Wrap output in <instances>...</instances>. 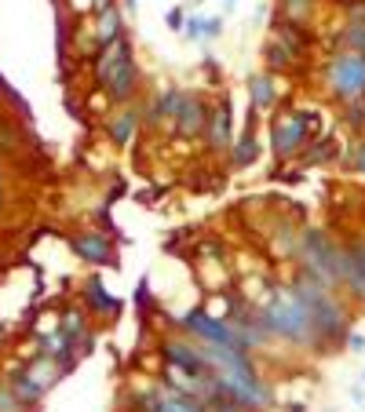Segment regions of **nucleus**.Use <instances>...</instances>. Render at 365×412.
<instances>
[{
    "label": "nucleus",
    "mask_w": 365,
    "mask_h": 412,
    "mask_svg": "<svg viewBox=\"0 0 365 412\" xmlns=\"http://www.w3.org/2000/svg\"><path fill=\"white\" fill-rule=\"evenodd\" d=\"M81 296H84V310L91 314V318H117L121 314V299L106 289L103 277H88Z\"/></svg>",
    "instance_id": "f3484780"
},
{
    "label": "nucleus",
    "mask_w": 365,
    "mask_h": 412,
    "mask_svg": "<svg viewBox=\"0 0 365 412\" xmlns=\"http://www.w3.org/2000/svg\"><path fill=\"white\" fill-rule=\"evenodd\" d=\"M117 4H121V11H132V15L139 11V0H117Z\"/></svg>",
    "instance_id": "c9c22d12"
},
{
    "label": "nucleus",
    "mask_w": 365,
    "mask_h": 412,
    "mask_svg": "<svg viewBox=\"0 0 365 412\" xmlns=\"http://www.w3.org/2000/svg\"><path fill=\"white\" fill-rule=\"evenodd\" d=\"M55 332L62 336V343H66L73 354H84L88 346H91V314L81 310V307H77V310H66Z\"/></svg>",
    "instance_id": "2eb2a0df"
},
{
    "label": "nucleus",
    "mask_w": 365,
    "mask_h": 412,
    "mask_svg": "<svg viewBox=\"0 0 365 412\" xmlns=\"http://www.w3.org/2000/svg\"><path fill=\"white\" fill-rule=\"evenodd\" d=\"M343 241H336L332 234L318 230V227H299L296 230V252L292 263L299 270H307L311 277H318L329 289L343 284Z\"/></svg>",
    "instance_id": "20e7f679"
},
{
    "label": "nucleus",
    "mask_w": 365,
    "mask_h": 412,
    "mask_svg": "<svg viewBox=\"0 0 365 412\" xmlns=\"http://www.w3.org/2000/svg\"><path fill=\"white\" fill-rule=\"evenodd\" d=\"M362 379H365V376H362Z\"/></svg>",
    "instance_id": "ea45409f"
},
{
    "label": "nucleus",
    "mask_w": 365,
    "mask_h": 412,
    "mask_svg": "<svg viewBox=\"0 0 365 412\" xmlns=\"http://www.w3.org/2000/svg\"><path fill=\"white\" fill-rule=\"evenodd\" d=\"M325 88L336 102H351V99H365V55L362 52H332L325 59Z\"/></svg>",
    "instance_id": "423d86ee"
},
{
    "label": "nucleus",
    "mask_w": 365,
    "mask_h": 412,
    "mask_svg": "<svg viewBox=\"0 0 365 412\" xmlns=\"http://www.w3.org/2000/svg\"><path fill=\"white\" fill-rule=\"evenodd\" d=\"M165 22H168V29H179V33H183V22H186V11H183V8H172V11L165 15Z\"/></svg>",
    "instance_id": "2f4dec72"
},
{
    "label": "nucleus",
    "mask_w": 365,
    "mask_h": 412,
    "mask_svg": "<svg viewBox=\"0 0 365 412\" xmlns=\"http://www.w3.org/2000/svg\"><path fill=\"white\" fill-rule=\"evenodd\" d=\"M289 292L304 303V310L311 314V321H314V332H318V339L322 346L329 351V346H336L343 343V336L351 332V321H355V314H351V303L336 292V289H329V284H322L318 277H311L307 270H296L289 277Z\"/></svg>",
    "instance_id": "f257e3e1"
},
{
    "label": "nucleus",
    "mask_w": 365,
    "mask_h": 412,
    "mask_svg": "<svg viewBox=\"0 0 365 412\" xmlns=\"http://www.w3.org/2000/svg\"><path fill=\"white\" fill-rule=\"evenodd\" d=\"M124 33H128V29H124V11H121V4L106 8V11H95V29H91V37H95V44H99V47L114 44V40L124 37Z\"/></svg>",
    "instance_id": "aec40b11"
},
{
    "label": "nucleus",
    "mask_w": 365,
    "mask_h": 412,
    "mask_svg": "<svg viewBox=\"0 0 365 412\" xmlns=\"http://www.w3.org/2000/svg\"><path fill=\"white\" fill-rule=\"evenodd\" d=\"M343 284L340 289L355 299V303L365 307V237H355V241L343 245Z\"/></svg>",
    "instance_id": "4468645a"
},
{
    "label": "nucleus",
    "mask_w": 365,
    "mask_h": 412,
    "mask_svg": "<svg viewBox=\"0 0 365 412\" xmlns=\"http://www.w3.org/2000/svg\"><path fill=\"white\" fill-rule=\"evenodd\" d=\"M204 150H209L212 157L227 153L230 142H234V106H230V91L219 95V102L209 106V121H204Z\"/></svg>",
    "instance_id": "9d476101"
},
{
    "label": "nucleus",
    "mask_w": 365,
    "mask_h": 412,
    "mask_svg": "<svg viewBox=\"0 0 365 412\" xmlns=\"http://www.w3.org/2000/svg\"><path fill=\"white\" fill-rule=\"evenodd\" d=\"M351 165H355V171L365 179V139H358L355 142V150H351Z\"/></svg>",
    "instance_id": "c756f323"
},
{
    "label": "nucleus",
    "mask_w": 365,
    "mask_h": 412,
    "mask_svg": "<svg viewBox=\"0 0 365 412\" xmlns=\"http://www.w3.org/2000/svg\"><path fill=\"white\" fill-rule=\"evenodd\" d=\"M179 91H183V88L165 84L161 91H154L147 102H139V109H142V124H161V121H172V109H176V102H179Z\"/></svg>",
    "instance_id": "a211bd4d"
},
{
    "label": "nucleus",
    "mask_w": 365,
    "mask_h": 412,
    "mask_svg": "<svg viewBox=\"0 0 365 412\" xmlns=\"http://www.w3.org/2000/svg\"><path fill=\"white\" fill-rule=\"evenodd\" d=\"M183 33H186V40H201V15H190L183 22Z\"/></svg>",
    "instance_id": "7c9ffc66"
},
{
    "label": "nucleus",
    "mask_w": 365,
    "mask_h": 412,
    "mask_svg": "<svg viewBox=\"0 0 365 412\" xmlns=\"http://www.w3.org/2000/svg\"><path fill=\"white\" fill-rule=\"evenodd\" d=\"M0 212H4V176H0Z\"/></svg>",
    "instance_id": "e433bc0d"
},
{
    "label": "nucleus",
    "mask_w": 365,
    "mask_h": 412,
    "mask_svg": "<svg viewBox=\"0 0 365 412\" xmlns=\"http://www.w3.org/2000/svg\"><path fill=\"white\" fill-rule=\"evenodd\" d=\"M340 47H347V52H362V55H365V26L347 22L343 37H340Z\"/></svg>",
    "instance_id": "bb28decb"
},
{
    "label": "nucleus",
    "mask_w": 365,
    "mask_h": 412,
    "mask_svg": "<svg viewBox=\"0 0 365 412\" xmlns=\"http://www.w3.org/2000/svg\"><path fill=\"white\" fill-rule=\"evenodd\" d=\"M314 135H318V117L314 114H299V109L281 106L271 121V150L281 165L299 161V153L314 142Z\"/></svg>",
    "instance_id": "39448f33"
},
{
    "label": "nucleus",
    "mask_w": 365,
    "mask_h": 412,
    "mask_svg": "<svg viewBox=\"0 0 365 412\" xmlns=\"http://www.w3.org/2000/svg\"><path fill=\"white\" fill-rule=\"evenodd\" d=\"M260 310V318L267 325V332H271L274 339L281 343H292L299 346V351H318L325 354V346L318 339V332H314V321H311V314L304 310V303L289 292V284H271L263 296H260V303H252Z\"/></svg>",
    "instance_id": "f03ea898"
},
{
    "label": "nucleus",
    "mask_w": 365,
    "mask_h": 412,
    "mask_svg": "<svg viewBox=\"0 0 365 412\" xmlns=\"http://www.w3.org/2000/svg\"><path fill=\"white\" fill-rule=\"evenodd\" d=\"M227 321H230V328H234V336H237V343L245 346V351H267V346L274 343V336L267 332V325H263V318H260V310L252 307V303H237L227 310Z\"/></svg>",
    "instance_id": "6e6552de"
},
{
    "label": "nucleus",
    "mask_w": 365,
    "mask_h": 412,
    "mask_svg": "<svg viewBox=\"0 0 365 412\" xmlns=\"http://www.w3.org/2000/svg\"><path fill=\"white\" fill-rule=\"evenodd\" d=\"M91 70H95L99 88L110 95V102H114V106L135 102V95H139V59H135V44H132L128 33L117 37L114 44L99 47Z\"/></svg>",
    "instance_id": "7ed1b4c3"
},
{
    "label": "nucleus",
    "mask_w": 365,
    "mask_h": 412,
    "mask_svg": "<svg viewBox=\"0 0 365 412\" xmlns=\"http://www.w3.org/2000/svg\"><path fill=\"white\" fill-rule=\"evenodd\" d=\"M340 106H343L351 128H365V99H351V102H340Z\"/></svg>",
    "instance_id": "cd10ccee"
},
{
    "label": "nucleus",
    "mask_w": 365,
    "mask_h": 412,
    "mask_svg": "<svg viewBox=\"0 0 365 412\" xmlns=\"http://www.w3.org/2000/svg\"><path fill=\"white\" fill-rule=\"evenodd\" d=\"M223 37V19L219 15H201V40H219Z\"/></svg>",
    "instance_id": "c85d7f7f"
},
{
    "label": "nucleus",
    "mask_w": 365,
    "mask_h": 412,
    "mask_svg": "<svg viewBox=\"0 0 365 412\" xmlns=\"http://www.w3.org/2000/svg\"><path fill=\"white\" fill-rule=\"evenodd\" d=\"M161 358H165L168 369H176L183 376H212L209 372V361H204L201 343L183 336V332H179V336H165L161 339Z\"/></svg>",
    "instance_id": "1a4fd4ad"
},
{
    "label": "nucleus",
    "mask_w": 365,
    "mask_h": 412,
    "mask_svg": "<svg viewBox=\"0 0 365 412\" xmlns=\"http://www.w3.org/2000/svg\"><path fill=\"white\" fill-rule=\"evenodd\" d=\"M278 99H281V91H278L274 73H256V77H248V106L256 109V114H263V109H274Z\"/></svg>",
    "instance_id": "412c9836"
},
{
    "label": "nucleus",
    "mask_w": 365,
    "mask_h": 412,
    "mask_svg": "<svg viewBox=\"0 0 365 412\" xmlns=\"http://www.w3.org/2000/svg\"><path fill=\"white\" fill-rule=\"evenodd\" d=\"M332 4H347V0H332Z\"/></svg>",
    "instance_id": "58836bf2"
},
{
    "label": "nucleus",
    "mask_w": 365,
    "mask_h": 412,
    "mask_svg": "<svg viewBox=\"0 0 365 412\" xmlns=\"http://www.w3.org/2000/svg\"><path fill=\"white\" fill-rule=\"evenodd\" d=\"M314 8H318V0H278V11H274V15H281V19H289V22L311 26Z\"/></svg>",
    "instance_id": "5701e85b"
},
{
    "label": "nucleus",
    "mask_w": 365,
    "mask_h": 412,
    "mask_svg": "<svg viewBox=\"0 0 365 412\" xmlns=\"http://www.w3.org/2000/svg\"><path fill=\"white\" fill-rule=\"evenodd\" d=\"M179 332L190 336V339H198V343H212V346H241L237 336H234V328H230V321H223L219 314H209L201 307L183 314V318H179ZM241 351H245V346H241Z\"/></svg>",
    "instance_id": "0eeeda50"
},
{
    "label": "nucleus",
    "mask_w": 365,
    "mask_h": 412,
    "mask_svg": "<svg viewBox=\"0 0 365 412\" xmlns=\"http://www.w3.org/2000/svg\"><path fill=\"white\" fill-rule=\"evenodd\" d=\"M70 8H73V15H88L91 11V0H70Z\"/></svg>",
    "instance_id": "72a5a7b5"
},
{
    "label": "nucleus",
    "mask_w": 365,
    "mask_h": 412,
    "mask_svg": "<svg viewBox=\"0 0 365 412\" xmlns=\"http://www.w3.org/2000/svg\"><path fill=\"white\" fill-rule=\"evenodd\" d=\"M26 376H29V379H33V383H37L40 390H47V387H52V383H55V379L62 376V369L55 365V361H52V358H44V354H40V358L33 361V365H29V369H26Z\"/></svg>",
    "instance_id": "b1692460"
},
{
    "label": "nucleus",
    "mask_w": 365,
    "mask_h": 412,
    "mask_svg": "<svg viewBox=\"0 0 365 412\" xmlns=\"http://www.w3.org/2000/svg\"><path fill=\"white\" fill-rule=\"evenodd\" d=\"M117 4V0H91V15L95 11H106V8H114Z\"/></svg>",
    "instance_id": "f704fd0d"
},
{
    "label": "nucleus",
    "mask_w": 365,
    "mask_h": 412,
    "mask_svg": "<svg viewBox=\"0 0 365 412\" xmlns=\"http://www.w3.org/2000/svg\"><path fill=\"white\" fill-rule=\"evenodd\" d=\"M332 153H336V142L322 139V142H311V146L299 153V161L304 165H325V161H332Z\"/></svg>",
    "instance_id": "a878e982"
},
{
    "label": "nucleus",
    "mask_w": 365,
    "mask_h": 412,
    "mask_svg": "<svg viewBox=\"0 0 365 412\" xmlns=\"http://www.w3.org/2000/svg\"><path fill=\"white\" fill-rule=\"evenodd\" d=\"M139 128H142V109L139 102H124V106H114L106 114V135L117 150H128L132 142L139 139Z\"/></svg>",
    "instance_id": "ddd939ff"
},
{
    "label": "nucleus",
    "mask_w": 365,
    "mask_h": 412,
    "mask_svg": "<svg viewBox=\"0 0 365 412\" xmlns=\"http://www.w3.org/2000/svg\"><path fill=\"white\" fill-rule=\"evenodd\" d=\"M230 165L237 168V171H245V168H252L260 161V135H256V109L248 106V121H245V128H241V135H234V142H230Z\"/></svg>",
    "instance_id": "dca6fc26"
},
{
    "label": "nucleus",
    "mask_w": 365,
    "mask_h": 412,
    "mask_svg": "<svg viewBox=\"0 0 365 412\" xmlns=\"http://www.w3.org/2000/svg\"><path fill=\"white\" fill-rule=\"evenodd\" d=\"M11 394H15V402H19V405H37V402L44 398V390H40L26 372H19V376L11 379Z\"/></svg>",
    "instance_id": "393cba45"
},
{
    "label": "nucleus",
    "mask_w": 365,
    "mask_h": 412,
    "mask_svg": "<svg viewBox=\"0 0 365 412\" xmlns=\"http://www.w3.org/2000/svg\"><path fill=\"white\" fill-rule=\"evenodd\" d=\"M204 121H209V102L201 91H179V102L172 109V132L179 139H201Z\"/></svg>",
    "instance_id": "9b49d317"
},
{
    "label": "nucleus",
    "mask_w": 365,
    "mask_h": 412,
    "mask_svg": "<svg viewBox=\"0 0 365 412\" xmlns=\"http://www.w3.org/2000/svg\"><path fill=\"white\" fill-rule=\"evenodd\" d=\"M343 343L351 346L355 354H358V351H365V336H362V332H347V336H343Z\"/></svg>",
    "instance_id": "473e14b6"
},
{
    "label": "nucleus",
    "mask_w": 365,
    "mask_h": 412,
    "mask_svg": "<svg viewBox=\"0 0 365 412\" xmlns=\"http://www.w3.org/2000/svg\"><path fill=\"white\" fill-rule=\"evenodd\" d=\"M223 8H227V11H234V8H237V0H223Z\"/></svg>",
    "instance_id": "4c0bfd02"
},
{
    "label": "nucleus",
    "mask_w": 365,
    "mask_h": 412,
    "mask_svg": "<svg viewBox=\"0 0 365 412\" xmlns=\"http://www.w3.org/2000/svg\"><path fill=\"white\" fill-rule=\"evenodd\" d=\"M70 248H73V256L81 259V263H88V266H110L117 259V252H114V241H110V234L106 230H99V227H88V230H77L73 237H70Z\"/></svg>",
    "instance_id": "f8f14e48"
},
{
    "label": "nucleus",
    "mask_w": 365,
    "mask_h": 412,
    "mask_svg": "<svg viewBox=\"0 0 365 412\" xmlns=\"http://www.w3.org/2000/svg\"><path fill=\"white\" fill-rule=\"evenodd\" d=\"M271 37L281 40L285 47H292L296 55H307V47H311V26H304V22H289V19H281V15H274Z\"/></svg>",
    "instance_id": "6ab92c4d"
},
{
    "label": "nucleus",
    "mask_w": 365,
    "mask_h": 412,
    "mask_svg": "<svg viewBox=\"0 0 365 412\" xmlns=\"http://www.w3.org/2000/svg\"><path fill=\"white\" fill-rule=\"evenodd\" d=\"M299 59L304 55H296L292 47H285L281 40H267L263 44V62H267V73H292L299 66Z\"/></svg>",
    "instance_id": "4be33fe9"
}]
</instances>
